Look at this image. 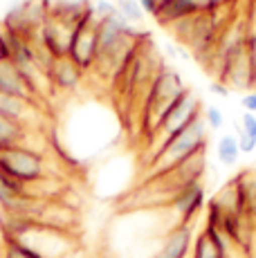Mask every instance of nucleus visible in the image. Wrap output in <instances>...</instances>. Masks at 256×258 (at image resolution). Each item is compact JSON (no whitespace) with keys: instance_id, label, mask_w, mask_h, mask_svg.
<instances>
[{"instance_id":"1","label":"nucleus","mask_w":256,"mask_h":258,"mask_svg":"<svg viewBox=\"0 0 256 258\" xmlns=\"http://www.w3.org/2000/svg\"><path fill=\"white\" fill-rule=\"evenodd\" d=\"M205 146H207V123L200 117L189 128H184L180 135H175L173 140L166 142L151 157V166H153L157 175H166V173L186 164L189 160H194L196 155L205 153Z\"/></svg>"},{"instance_id":"2","label":"nucleus","mask_w":256,"mask_h":258,"mask_svg":"<svg viewBox=\"0 0 256 258\" xmlns=\"http://www.w3.org/2000/svg\"><path fill=\"white\" fill-rule=\"evenodd\" d=\"M184 90H186L184 81H182V77L173 70V68H169V66L157 68L153 81H151L149 90H146V97H144L142 126H144L146 135L151 137V133L155 131L160 117L178 101Z\"/></svg>"},{"instance_id":"3","label":"nucleus","mask_w":256,"mask_h":258,"mask_svg":"<svg viewBox=\"0 0 256 258\" xmlns=\"http://www.w3.org/2000/svg\"><path fill=\"white\" fill-rule=\"evenodd\" d=\"M200 110H203V101H200L198 94L191 90V88H186L178 101H175L173 106L160 117L155 131L151 133L149 140H151V144H153V153H151V157H153L169 140H173L175 135H180L184 128H189L191 123L196 121V119H200Z\"/></svg>"},{"instance_id":"4","label":"nucleus","mask_w":256,"mask_h":258,"mask_svg":"<svg viewBox=\"0 0 256 258\" xmlns=\"http://www.w3.org/2000/svg\"><path fill=\"white\" fill-rule=\"evenodd\" d=\"M97 16L92 3L88 9L79 16V21L72 27L70 47H68V58L81 70L83 74L95 70L97 66V52H99V41H97Z\"/></svg>"},{"instance_id":"5","label":"nucleus","mask_w":256,"mask_h":258,"mask_svg":"<svg viewBox=\"0 0 256 258\" xmlns=\"http://www.w3.org/2000/svg\"><path fill=\"white\" fill-rule=\"evenodd\" d=\"M0 173L25 186H32L47 177V160L43 153L27 146L9 148L0 153Z\"/></svg>"},{"instance_id":"6","label":"nucleus","mask_w":256,"mask_h":258,"mask_svg":"<svg viewBox=\"0 0 256 258\" xmlns=\"http://www.w3.org/2000/svg\"><path fill=\"white\" fill-rule=\"evenodd\" d=\"M72 27H75L72 23L47 16L45 23L41 25V29H38V34H36V43L50 54L54 61H56V58H66L68 47H70Z\"/></svg>"},{"instance_id":"7","label":"nucleus","mask_w":256,"mask_h":258,"mask_svg":"<svg viewBox=\"0 0 256 258\" xmlns=\"http://www.w3.org/2000/svg\"><path fill=\"white\" fill-rule=\"evenodd\" d=\"M0 117L32 131V128H38L41 112H38V103L9 97V94H0Z\"/></svg>"},{"instance_id":"8","label":"nucleus","mask_w":256,"mask_h":258,"mask_svg":"<svg viewBox=\"0 0 256 258\" xmlns=\"http://www.w3.org/2000/svg\"><path fill=\"white\" fill-rule=\"evenodd\" d=\"M205 205V186L200 182L184 186L182 191H178V196L173 198V211L178 216V225H191L198 211Z\"/></svg>"},{"instance_id":"9","label":"nucleus","mask_w":256,"mask_h":258,"mask_svg":"<svg viewBox=\"0 0 256 258\" xmlns=\"http://www.w3.org/2000/svg\"><path fill=\"white\" fill-rule=\"evenodd\" d=\"M194 247V231L191 225H175L155 251L153 258H186Z\"/></svg>"},{"instance_id":"10","label":"nucleus","mask_w":256,"mask_h":258,"mask_svg":"<svg viewBox=\"0 0 256 258\" xmlns=\"http://www.w3.org/2000/svg\"><path fill=\"white\" fill-rule=\"evenodd\" d=\"M47 79H50V86L54 88V90L75 92L83 81V72L66 56V58H56V61H52L50 70H47Z\"/></svg>"},{"instance_id":"11","label":"nucleus","mask_w":256,"mask_h":258,"mask_svg":"<svg viewBox=\"0 0 256 258\" xmlns=\"http://www.w3.org/2000/svg\"><path fill=\"white\" fill-rule=\"evenodd\" d=\"M196 14H200V7L196 0H162L153 18L162 27H171V25L186 21Z\"/></svg>"},{"instance_id":"12","label":"nucleus","mask_w":256,"mask_h":258,"mask_svg":"<svg viewBox=\"0 0 256 258\" xmlns=\"http://www.w3.org/2000/svg\"><path fill=\"white\" fill-rule=\"evenodd\" d=\"M0 94H9V97L38 103V97L34 94V90L27 86V81L21 77V72L12 63H0Z\"/></svg>"},{"instance_id":"13","label":"nucleus","mask_w":256,"mask_h":258,"mask_svg":"<svg viewBox=\"0 0 256 258\" xmlns=\"http://www.w3.org/2000/svg\"><path fill=\"white\" fill-rule=\"evenodd\" d=\"M191 258H225L223 245H220V238L216 234L214 227L205 225V229L200 231L198 238L194 240Z\"/></svg>"},{"instance_id":"14","label":"nucleus","mask_w":256,"mask_h":258,"mask_svg":"<svg viewBox=\"0 0 256 258\" xmlns=\"http://www.w3.org/2000/svg\"><path fill=\"white\" fill-rule=\"evenodd\" d=\"M240 198L245 202V211L249 218H256V168H245L234 177Z\"/></svg>"},{"instance_id":"15","label":"nucleus","mask_w":256,"mask_h":258,"mask_svg":"<svg viewBox=\"0 0 256 258\" xmlns=\"http://www.w3.org/2000/svg\"><path fill=\"white\" fill-rule=\"evenodd\" d=\"M29 140V131L14 121L0 117V153L9 151V148H18V146H27Z\"/></svg>"},{"instance_id":"16","label":"nucleus","mask_w":256,"mask_h":258,"mask_svg":"<svg viewBox=\"0 0 256 258\" xmlns=\"http://www.w3.org/2000/svg\"><path fill=\"white\" fill-rule=\"evenodd\" d=\"M216 155H218V162L225 166H234L238 162V157L243 155L238 146V140L236 135H223L218 140V146H216Z\"/></svg>"},{"instance_id":"17","label":"nucleus","mask_w":256,"mask_h":258,"mask_svg":"<svg viewBox=\"0 0 256 258\" xmlns=\"http://www.w3.org/2000/svg\"><path fill=\"white\" fill-rule=\"evenodd\" d=\"M115 5H117L119 16L124 18L128 25H137V23L144 21V12H142L137 0H121V3H115Z\"/></svg>"},{"instance_id":"18","label":"nucleus","mask_w":256,"mask_h":258,"mask_svg":"<svg viewBox=\"0 0 256 258\" xmlns=\"http://www.w3.org/2000/svg\"><path fill=\"white\" fill-rule=\"evenodd\" d=\"M92 9H95L97 21H106V18H112L119 14L117 12V5L110 3V0H95V3H92Z\"/></svg>"},{"instance_id":"19","label":"nucleus","mask_w":256,"mask_h":258,"mask_svg":"<svg viewBox=\"0 0 256 258\" xmlns=\"http://www.w3.org/2000/svg\"><path fill=\"white\" fill-rule=\"evenodd\" d=\"M205 123H207V128H223L225 126V115H223V110H220L218 106H207L205 108Z\"/></svg>"},{"instance_id":"20","label":"nucleus","mask_w":256,"mask_h":258,"mask_svg":"<svg viewBox=\"0 0 256 258\" xmlns=\"http://www.w3.org/2000/svg\"><path fill=\"white\" fill-rule=\"evenodd\" d=\"M247 58H249V70H252V86L256 90V32L247 29Z\"/></svg>"},{"instance_id":"21","label":"nucleus","mask_w":256,"mask_h":258,"mask_svg":"<svg viewBox=\"0 0 256 258\" xmlns=\"http://www.w3.org/2000/svg\"><path fill=\"white\" fill-rule=\"evenodd\" d=\"M238 131H243L245 135H249L252 140H256V115L243 110V115H240V123H238Z\"/></svg>"},{"instance_id":"22","label":"nucleus","mask_w":256,"mask_h":258,"mask_svg":"<svg viewBox=\"0 0 256 258\" xmlns=\"http://www.w3.org/2000/svg\"><path fill=\"white\" fill-rule=\"evenodd\" d=\"M196 3H198L200 12H223L234 0H196Z\"/></svg>"},{"instance_id":"23","label":"nucleus","mask_w":256,"mask_h":258,"mask_svg":"<svg viewBox=\"0 0 256 258\" xmlns=\"http://www.w3.org/2000/svg\"><path fill=\"white\" fill-rule=\"evenodd\" d=\"M236 140H238L240 153H254L256 151V140H252L249 135H245V133L238 131V128H236Z\"/></svg>"},{"instance_id":"24","label":"nucleus","mask_w":256,"mask_h":258,"mask_svg":"<svg viewBox=\"0 0 256 258\" xmlns=\"http://www.w3.org/2000/svg\"><path fill=\"white\" fill-rule=\"evenodd\" d=\"M240 106H243L245 112H252V115H256V90L243 94V99H240Z\"/></svg>"},{"instance_id":"25","label":"nucleus","mask_w":256,"mask_h":258,"mask_svg":"<svg viewBox=\"0 0 256 258\" xmlns=\"http://www.w3.org/2000/svg\"><path fill=\"white\" fill-rule=\"evenodd\" d=\"M142 7V12L144 14H151V16H155L157 7H160V0H137Z\"/></svg>"},{"instance_id":"26","label":"nucleus","mask_w":256,"mask_h":258,"mask_svg":"<svg viewBox=\"0 0 256 258\" xmlns=\"http://www.w3.org/2000/svg\"><path fill=\"white\" fill-rule=\"evenodd\" d=\"M209 90H211V94H218V97H229V90H227V88H225L220 81H214V83H211Z\"/></svg>"},{"instance_id":"27","label":"nucleus","mask_w":256,"mask_h":258,"mask_svg":"<svg viewBox=\"0 0 256 258\" xmlns=\"http://www.w3.org/2000/svg\"><path fill=\"white\" fill-rule=\"evenodd\" d=\"M45 3H47V5H52V3H56V0H45Z\"/></svg>"},{"instance_id":"28","label":"nucleus","mask_w":256,"mask_h":258,"mask_svg":"<svg viewBox=\"0 0 256 258\" xmlns=\"http://www.w3.org/2000/svg\"><path fill=\"white\" fill-rule=\"evenodd\" d=\"M88 3H95V0H88Z\"/></svg>"},{"instance_id":"29","label":"nucleus","mask_w":256,"mask_h":258,"mask_svg":"<svg viewBox=\"0 0 256 258\" xmlns=\"http://www.w3.org/2000/svg\"><path fill=\"white\" fill-rule=\"evenodd\" d=\"M117 3H121V0H117Z\"/></svg>"},{"instance_id":"30","label":"nucleus","mask_w":256,"mask_h":258,"mask_svg":"<svg viewBox=\"0 0 256 258\" xmlns=\"http://www.w3.org/2000/svg\"><path fill=\"white\" fill-rule=\"evenodd\" d=\"M160 3H162V0H160Z\"/></svg>"}]
</instances>
